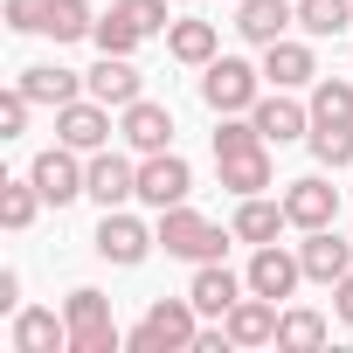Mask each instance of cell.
Segmentation results:
<instances>
[{"label": "cell", "instance_id": "ac0fdd59", "mask_svg": "<svg viewBox=\"0 0 353 353\" xmlns=\"http://www.w3.org/2000/svg\"><path fill=\"white\" fill-rule=\"evenodd\" d=\"M83 83H90L97 104H118V111L139 104V70H132V56H97V70H90Z\"/></svg>", "mask_w": 353, "mask_h": 353}, {"label": "cell", "instance_id": "7c38bea8", "mask_svg": "<svg viewBox=\"0 0 353 353\" xmlns=\"http://www.w3.org/2000/svg\"><path fill=\"white\" fill-rule=\"evenodd\" d=\"M250 291V277H236V270H222V256L215 263H194V284H188V298H194V312L201 319H229V305Z\"/></svg>", "mask_w": 353, "mask_h": 353}, {"label": "cell", "instance_id": "8fae6325", "mask_svg": "<svg viewBox=\"0 0 353 353\" xmlns=\"http://www.w3.org/2000/svg\"><path fill=\"white\" fill-rule=\"evenodd\" d=\"M298 263H305V277H312V284H339V277L353 270V236L305 229V243H298Z\"/></svg>", "mask_w": 353, "mask_h": 353}, {"label": "cell", "instance_id": "603a6c76", "mask_svg": "<svg viewBox=\"0 0 353 353\" xmlns=\"http://www.w3.org/2000/svg\"><path fill=\"white\" fill-rule=\"evenodd\" d=\"M263 77H270L277 90H298V83L319 77V63H312L305 42H270V49H263Z\"/></svg>", "mask_w": 353, "mask_h": 353}, {"label": "cell", "instance_id": "cb8c5ba5", "mask_svg": "<svg viewBox=\"0 0 353 353\" xmlns=\"http://www.w3.org/2000/svg\"><path fill=\"white\" fill-rule=\"evenodd\" d=\"M166 56L208 70V63H215V21H173V28H166Z\"/></svg>", "mask_w": 353, "mask_h": 353}, {"label": "cell", "instance_id": "f546056e", "mask_svg": "<svg viewBox=\"0 0 353 353\" xmlns=\"http://www.w3.org/2000/svg\"><path fill=\"white\" fill-rule=\"evenodd\" d=\"M97 21H90V0H56V14H49V35L56 42H83Z\"/></svg>", "mask_w": 353, "mask_h": 353}, {"label": "cell", "instance_id": "ffe728a7", "mask_svg": "<svg viewBox=\"0 0 353 353\" xmlns=\"http://www.w3.org/2000/svg\"><path fill=\"white\" fill-rule=\"evenodd\" d=\"M56 346H70V319H56L42 305L14 312V353H56Z\"/></svg>", "mask_w": 353, "mask_h": 353}, {"label": "cell", "instance_id": "e0dca14e", "mask_svg": "<svg viewBox=\"0 0 353 353\" xmlns=\"http://www.w3.org/2000/svg\"><path fill=\"white\" fill-rule=\"evenodd\" d=\"M118 132L132 139V152H166V139H173V111L152 104V97H139V104H125V125H118Z\"/></svg>", "mask_w": 353, "mask_h": 353}, {"label": "cell", "instance_id": "836d02e7", "mask_svg": "<svg viewBox=\"0 0 353 353\" xmlns=\"http://www.w3.org/2000/svg\"><path fill=\"white\" fill-rule=\"evenodd\" d=\"M28 111H35V97L14 83L8 97H0V139H21V132H28Z\"/></svg>", "mask_w": 353, "mask_h": 353}, {"label": "cell", "instance_id": "d590c367", "mask_svg": "<svg viewBox=\"0 0 353 353\" xmlns=\"http://www.w3.org/2000/svg\"><path fill=\"white\" fill-rule=\"evenodd\" d=\"M332 305H339V319H346V325H353V270H346V277H339V284H332Z\"/></svg>", "mask_w": 353, "mask_h": 353}, {"label": "cell", "instance_id": "1f68e13d", "mask_svg": "<svg viewBox=\"0 0 353 353\" xmlns=\"http://www.w3.org/2000/svg\"><path fill=\"white\" fill-rule=\"evenodd\" d=\"M49 14H56V0H8V28L14 35H49Z\"/></svg>", "mask_w": 353, "mask_h": 353}, {"label": "cell", "instance_id": "7a4b0ae2", "mask_svg": "<svg viewBox=\"0 0 353 353\" xmlns=\"http://www.w3.org/2000/svg\"><path fill=\"white\" fill-rule=\"evenodd\" d=\"M194 319H201L194 298H159V305H145V319L125 332V346H132V353H194V339H201Z\"/></svg>", "mask_w": 353, "mask_h": 353}, {"label": "cell", "instance_id": "9a60e30c", "mask_svg": "<svg viewBox=\"0 0 353 353\" xmlns=\"http://www.w3.org/2000/svg\"><path fill=\"white\" fill-rule=\"evenodd\" d=\"M277 319H284V312H277V298H256V291H250V298H236V305H229V319H222V325H229V339H236V346H270V339H277Z\"/></svg>", "mask_w": 353, "mask_h": 353}, {"label": "cell", "instance_id": "8992f818", "mask_svg": "<svg viewBox=\"0 0 353 353\" xmlns=\"http://www.w3.org/2000/svg\"><path fill=\"white\" fill-rule=\"evenodd\" d=\"M188 188H194V166L181 152H145V166H139V201L145 208H181Z\"/></svg>", "mask_w": 353, "mask_h": 353}, {"label": "cell", "instance_id": "4fadbf2b", "mask_svg": "<svg viewBox=\"0 0 353 353\" xmlns=\"http://www.w3.org/2000/svg\"><path fill=\"white\" fill-rule=\"evenodd\" d=\"M250 118H256V132H263V139H277V145H284V139H312V104H298V97H284V90L256 97V111H250Z\"/></svg>", "mask_w": 353, "mask_h": 353}, {"label": "cell", "instance_id": "5b68a950", "mask_svg": "<svg viewBox=\"0 0 353 353\" xmlns=\"http://www.w3.org/2000/svg\"><path fill=\"white\" fill-rule=\"evenodd\" d=\"M263 83V70H250L243 56H215L208 63V77H201V104L215 111V118H229V111H256V90Z\"/></svg>", "mask_w": 353, "mask_h": 353}, {"label": "cell", "instance_id": "83f0119b", "mask_svg": "<svg viewBox=\"0 0 353 353\" xmlns=\"http://www.w3.org/2000/svg\"><path fill=\"white\" fill-rule=\"evenodd\" d=\"M277 346H298V353H305V346H325V319L305 312V305L284 312V319H277Z\"/></svg>", "mask_w": 353, "mask_h": 353}, {"label": "cell", "instance_id": "6da1fadb", "mask_svg": "<svg viewBox=\"0 0 353 353\" xmlns=\"http://www.w3.org/2000/svg\"><path fill=\"white\" fill-rule=\"evenodd\" d=\"M215 173H222V188H229L236 201L270 188V139L256 132V118L229 111V118L215 125Z\"/></svg>", "mask_w": 353, "mask_h": 353}, {"label": "cell", "instance_id": "7402d4cb", "mask_svg": "<svg viewBox=\"0 0 353 353\" xmlns=\"http://www.w3.org/2000/svg\"><path fill=\"white\" fill-rule=\"evenodd\" d=\"M236 28H243V42H256V49L284 42V28H291V0H243Z\"/></svg>", "mask_w": 353, "mask_h": 353}, {"label": "cell", "instance_id": "52a82bcc", "mask_svg": "<svg viewBox=\"0 0 353 353\" xmlns=\"http://www.w3.org/2000/svg\"><path fill=\"white\" fill-rule=\"evenodd\" d=\"M159 243V229H145L139 215H125V208H104V222H97V256L104 263H145V250Z\"/></svg>", "mask_w": 353, "mask_h": 353}, {"label": "cell", "instance_id": "2e32d148", "mask_svg": "<svg viewBox=\"0 0 353 353\" xmlns=\"http://www.w3.org/2000/svg\"><path fill=\"white\" fill-rule=\"evenodd\" d=\"M83 194H90L97 208H118V201H132V194H139V166H132V159H118V152H97V159H90V181H83Z\"/></svg>", "mask_w": 353, "mask_h": 353}, {"label": "cell", "instance_id": "4dcf8cb0", "mask_svg": "<svg viewBox=\"0 0 353 353\" xmlns=\"http://www.w3.org/2000/svg\"><path fill=\"white\" fill-rule=\"evenodd\" d=\"M312 159H319V166H353V132L312 125Z\"/></svg>", "mask_w": 353, "mask_h": 353}, {"label": "cell", "instance_id": "d6a6232c", "mask_svg": "<svg viewBox=\"0 0 353 353\" xmlns=\"http://www.w3.org/2000/svg\"><path fill=\"white\" fill-rule=\"evenodd\" d=\"M118 14H125L139 35H166V0H118Z\"/></svg>", "mask_w": 353, "mask_h": 353}, {"label": "cell", "instance_id": "4316f807", "mask_svg": "<svg viewBox=\"0 0 353 353\" xmlns=\"http://www.w3.org/2000/svg\"><path fill=\"white\" fill-rule=\"evenodd\" d=\"M35 208H42V188L35 181H0V222H8V229H28Z\"/></svg>", "mask_w": 353, "mask_h": 353}, {"label": "cell", "instance_id": "277c9868", "mask_svg": "<svg viewBox=\"0 0 353 353\" xmlns=\"http://www.w3.org/2000/svg\"><path fill=\"white\" fill-rule=\"evenodd\" d=\"M63 319H70V353H118L125 346V332L111 325V298L104 291H70V305H63Z\"/></svg>", "mask_w": 353, "mask_h": 353}, {"label": "cell", "instance_id": "ba28073f", "mask_svg": "<svg viewBox=\"0 0 353 353\" xmlns=\"http://www.w3.org/2000/svg\"><path fill=\"white\" fill-rule=\"evenodd\" d=\"M28 181L42 188V201H56V208H63V201H77V194H83V181H90V166H77V145H63V139H56L49 152H35V166H28Z\"/></svg>", "mask_w": 353, "mask_h": 353}, {"label": "cell", "instance_id": "5bb4252c", "mask_svg": "<svg viewBox=\"0 0 353 353\" xmlns=\"http://www.w3.org/2000/svg\"><path fill=\"white\" fill-rule=\"evenodd\" d=\"M298 277H305V263L284 256L277 243H263V250L250 256V291H256V298H277V305H284V298L298 291Z\"/></svg>", "mask_w": 353, "mask_h": 353}, {"label": "cell", "instance_id": "f1b7e54d", "mask_svg": "<svg viewBox=\"0 0 353 353\" xmlns=\"http://www.w3.org/2000/svg\"><path fill=\"white\" fill-rule=\"evenodd\" d=\"M90 42H97V49H104V56H132V49H139V42H145V35H139V28H132V21H125V14H118V8H111V14H104V21H97V28H90Z\"/></svg>", "mask_w": 353, "mask_h": 353}, {"label": "cell", "instance_id": "d6986e66", "mask_svg": "<svg viewBox=\"0 0 353 353\" xmlns=\"http://www.w3.org/2000/svg\"><path fill=\"white\" fill-rule=\"evenodd\" d=\"M21 90H28L35 104H56V111H63V104H77L90 83H83L77 70H63V63H35V70H21Z\"/></svg>", "mask_w": 353, "mask_h": 353}, {"label": "cell", "instance_id": "484cf974", "mask_svg": "<svg viewBox=\"0 0 353 353\" xmlns=\"http://www.w3.org/2000/svg\"><path fill=\"white\" fill-rule=\"evenodd\" d=\"M353 21V0H298V28L305 35H339Z\"/></svg>", "mask_w": 353, "mask_h": 353}, {"label": "cell", "instance_id": "9c48e42d", "mask_svg": "<svg viewBox=\"0 0 353 353\" xmlns=\"http://www.w3.org/2000/svg\"><path fill=\"white\" fill-rule=\"evenodd\" d=\"M284 215H291V229H332V215H339V188L319 181V173H305V181L284 188Z\"/></svg>", "mask_w": 353, "mask_h": 353}, {"label": "cell", "instance_id": "44dd1931", "mask_svg": "<svg viewBox=\"0 0 353 353\" xmlns=\"http://www.w3.org/2000/svg\"><path fill=\"white\" fill-rule=\"evenodd\" d=\"M284 222H291V215H284V201L243 194V208H236V222H229V229H236V243H256V250H263V243H277V229H284Z\"/></svg>", "mask_w": 353, "mask_h": 353}, {"label": "cell", "instance_id": "d4e9b609", "mask_svg": "<svg viewBox=\"0 0 353 353\" xmlns=\"http://www.w3.org/2000/svg\"><path fill=\"white\" fill-rule=\"evenodd\" d=\"M312 125L353 132V83H339V77H319V90H312Z\"/></svg>", "mask_w": 353, "mask_h": 353}, {"label": "cell", "instance_id": "30bf717a", "mask_svg": "<svg viewBox=\"0 0 353 353\" xmlns=\"http://www.w3.org/2000/svg\"><path fill=\"white\" fill-rule=\"evenodd\" d=\"M56 139L77 145V152H104V139H111V104H97V97L63 104V111H56Z\"/></svg>", "mask_w": 353, "mask_h": 353}, {"label": "cell", "instance_id": "3957f363", "mask_svg": "<svg viewBox=\"0 0 353 353\" xmlns=\"http://www.w3.org/2000/svg\"><path fill=\"white\" fill-rule=\"evenodd\" d=\"M229 236H236V229L194 215L188 201H181V208H159V250H166V256H181V263H215V256L229 250Z\"/></svg>", "mask_w": 353, "mask_h": 353}, {"label": "cell", "instance_id": "e575fe53", "mask_svg": "<svg viewBox=\"0 0 353 353\" xmlns=\"http://www.w3.org/2000/svg\"><path fill=\"white\" fill-rule=\"evenodd\" d=\"M0 312H21V277L0 270Z\"/></svg>", "mask_w": 353, "mask_h": 353}]
</instances>
